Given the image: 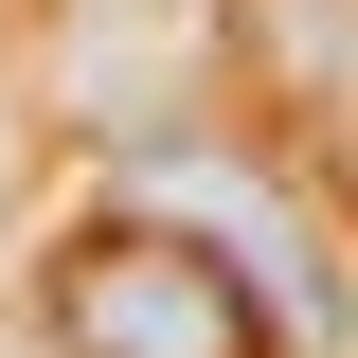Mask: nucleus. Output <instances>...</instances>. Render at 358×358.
Instances as JSON below:
<instances>
[{"label":"nucleus","mask_w":358,"mask_h":358,"mask_svg":"<svg viewBox=\"0 0 358 358\" xmlns=\"http://www.w3.org/2000/svg\"><path fill=\"white\" fill-rule=\"evenodd\" d=\"M36 322H54V358H268L251 268L197 215H143V197H108L36 251Z\"/></svg>","instance_id":"f257e3e1"}]
</instances>
